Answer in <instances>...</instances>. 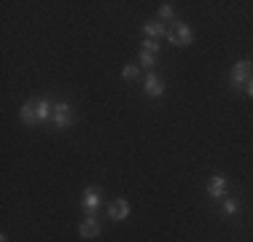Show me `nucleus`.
Masks as SVG:
<instances>
[{"mask_svg":"<svg viewBox=\"0 0 253 242\" xmlns=\"http://www.w3.org/2000/svg\"><path fill=\"white\" fill-rule=\"evenodd\" d=\"M167 43H172V46H189V43H194V33H191V27L186 22L175 19V22H172V27H170V33H167Z\"/></svg>","mask_w":253,"mask_h":242,"instance_id":"f257e3e1","label":"nucleus"},{"mask_svg":"<svg viewBox=\"0 0 253 242\" xmlns=\"http://www.w3.org/2000/svg\"><path fill=\"white\" fill-rule=\"evenodd\" d=\"M100 207H102V189H97V186H89V189L81 194V210L89 218H97V210Z\"/></svg>","mask_w":253,"mask_h":242,"instance_id":"f03ea898","label":"nucleus"},{"mask_svg":"<svg viewBox=\"0 0 253 242\" xmlns=\"http://www.w3.org/2000/svg\"><path fill=\"white\" fill-rule=\"evenodd\" d=\"M251 78H253V62L251 59H240V62L232 68L229 83H232V89H245V83H248Z\"/></svg>","mask_w":253,"mask_h":242,"instance_id":"7ed1b4c3","label":"nucleus"},{"mask_svg":"<svg viewBox=\"0 0 253 242\" xmlns=\"http://www.w3.org/2000/svg\"><path fill=\"white\" fill-rule=\"evenodd\" d=\"M54 126H57L59 132L62 129H68V126H73V108H70V102H65V100H59V102H54Z\"/></svg>","mask_w":253,"mask_h":242,"instance_id":"20e7f679","label":"nucleus"},{"mask_svg":"<svg viewBox=\"0 0 253 242\" xmlns=\"http://www.w3.org/2000/svg\"><path fill=\"white\" fill-rule=\"evenodd\" d=\"M143 92H146V97H162L167 92L165 81H162V76H156V73H146V81H143Z\"/></svg>","mask_w":253,"mask_h":242,"instance_id":"39448f33","label":"nucleus"},{"mask_svg":"<svg viewBox=\"0 0 253 242\" xmlns=\"http://www.w3.org/2000/svg\"><path fill=\"white\" fill-rule=\"evenodd\" d=\"M226 189H229V183H226V175H213V178L208 180V194H210V199H224L226 197Z\"/></svg>","mask_w":253,"mask_h":242,"instance_id":"423d86ee","label":"nucleus"},{"mask_svg":"<svg viewBox=\"0 0 253 242\" xmlns=\"http://www.w3.org/2000/svg\"><path fill=\"white\" fill-rule=\"evenodd\" d=\"M129 213H132V207H129V202H126L124 197L122 199H113V204L108 207V218H111V221H126Z\"/></svg>","mask_w":253,"mask_h":242,"instance_id":"0eeeda50","label":"nucleus"},{"mask_svg":"<svg viewBox=\"0 0 253 242\" xmlns=\"http://www.w3.org/2000/svg\"><path fill=\"white\" fill-rule=\"evenodd\" d=\"M140 30H143V35H146V38H151V40L167 38V33H170V27H165L162 22H146Z\"/></svg>","mask_w":253,"mask_h":242,"instance_id":"6e6552de","label":"nucleus"},{"mask_svg":"<svg viewBox=\"0 0 253 242\" xmlns=\"http://www.w3.org/2000/svg\"><path fill=\"white\" fill-rule=\"evenodd\" d=\"M78 234H81V237L84 240H92V237H97V234H100V221H97V218H84V221H81V226H78Z\"/></svg>","mask_w":253,"mask_h":242,"instance_id":"1a4fd4ad","label":"nucleus"},{"mask_svg":"<svg viewBox=\"0 0 253 242\" xmlns=\"http://www.w3.org/2000/svg\"><path fill=\"white\" fill-rule=\"evenodd\" d=\"M22 121L25 124H38V100H30V102H25L22 105Z\"/></svg>","mask_w":253,"mask_h":242,"instance_id":"9d476101","label":"nucleus"},{"mask_svg":"<svg viewBox=\"0 0 253 242\" xmlns=\"http://www.w3.org/2000/svg\"><path fill=\"white\" fill-rule=\"evenodd\" d=\"M51 116H54V105L46 100V97H41V100H38V119L41 121H49Z\"/></svg>","mask_w":253,"mask_h":242,"instance_id":"9b49d317","label":"nucleus"},{"mask_svg":"<svg viewBox=\"0 0 253 242\" xmlns=\"http://www.w3.org/2000/svg\"><path fill=\"white\" fill-rule=\"evenodd\" d=\"M137 76H140V65H124V68H122V78H124V81H135Z\"/></svg>","mask_w":253,"mask_h":242,"instance_id":"f8f14e48","label":"nucleus"},{"mask_svg":"<svg viewBox=\"0 0 253 242\" xmlns=\"http://www.w3.org/2000/svg\"><path fill=\"white\" fill-rule=\"evenodd\" d=\"M140 51H148V54H156V57H159L162 46H159V40H151V38H143V43H140Z\"/></svg>","mask_w":253,"mask_h":242,"instance_id":"ddd939ff","label":"nucleus"},{"mask_svg":"<svg viewBox=\"0 0 253 242\" xmlns=\"http://www.w3.org/2000/svg\"><path fill=\"white\" fill-rule=\"evenodd\" d=\"M159 19L175 22V8H172V3H162V8H159Z\"/></svg>","mask_w":253,"mask_h":242,"instance_id":"4468645a","label":"nucleus"},{"mask_svg":"<svg viewBox=\"0 0 253 242\" xmlns=\"http://www.w3.org/2000/svg\"><path fill=\"white\" fill-rule=\"evenodd\" d=\"M221 210H224V215H237V213H240V204H237V199H224V204H221Z\"/></svg>","mask_w":253,"mask_h":242,"instance_id":"2eb2a0df","label":"nucleus"},{"mask_svg":"<svg viewBox=\"0 0 253 242\" xmlns=\"http://www.w3.org/2000/svg\"><path fill=\"white\" fill-rule=\"evenodd\" d=\"M156 65V54H148V51H140V68L151 70Z\"/></svg>","mask_w":253,"mask_h":242,"instance_id":"dca6fc26","label":"nucleus"},{"mask_svg":"<svg viewBox=\"0 0 253 242\" xmlns=\"http://www.w3.org/2000/svg\"><path fill=\"white\" fill-rule=\"evenodd\" d=\"M245 94H248V97H253V78H251L248 83H245Z\"/></svg>","mask_w":253,"mask_h":242,"instance_id":"f3484780","label":"nucleus"}]
</instances>
